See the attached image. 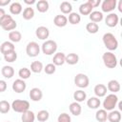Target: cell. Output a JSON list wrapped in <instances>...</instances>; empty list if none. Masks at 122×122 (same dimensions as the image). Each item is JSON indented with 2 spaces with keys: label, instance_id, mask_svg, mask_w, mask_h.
<instances>
[{
  "label": "cell",
  "instance_id": "6da1fadb",
  "mask_svg": "<svg viewBox=\"0 0 122 122\" xmlns=\"http://www.w3.org/2000/svg\"><path fill=\"white\" fill-rule=\"evenodd\" d=\"M102 41H103V44L106 47V49L109 50V51H115L118 48V41H117L116 37L114 36V34H112V32L104 33V35L102 37Z\"/></svg>",
  "mask_w": 122,
  "mask_h": 122
},
{
  "label": "cell",
  "instance_id": "7a4b0ae2",
  "mask_svg": "<svg viewBox=\"0 0 122 122\" xmlns=\"http://www.w3.org/2000/svg\"><path fill=\"white\" fill-rule=\"evenodd\" d=\"M10 107H11V109L15 112L23 113V112H27V111L30 110V102L27 101V100L15 99L10 104Z\"/></svg>",
  "mask_w": 122,
  "mask_h": 122
},
{
  "label": "cell",
  "instance_id": "3957f363",
  "mask_svg": "<svg viewBox=\"0 0 122 122\" xmlns=\"http://www.w3.org/2000/svg\"><path fill=\"white\" fill-rule=\"evenodd\" d=\"M102 60L104 65L109 69H114L117 66V57L116 55L112 51H106L102 55Z\"/></svg>",
  "mask_w": 122,
  "mask_h": 122
},
{
  "label": "cell",
  "instance_id": "277c9868",
  "mask_svg": "<svg viewBox=\"0 0 122 122\" xmlns=\"http://www.w3.org/2000/svg\"><path fill=\"white\" fill-rule=\"evenodd\" d=\"M118 103V96L115 93L108 94L103 101V109L106 111H112Z\"/></svg>",
  "mask_w": 122,
  "mask_h": 122
},
{
  "label": "cell",
  "instance_id": "5b68a950",
  "mask_svg": "<svg viewBox=\"0 0 122 122\" xmlns=\"http://www.w3.org/2000/svg\"><path fill=\"white\" fill-rule=\"evenodd\" d=\"M41 51L45 55H51L57 51V43L54 40H46L41 45Z\"/></svg>",
  "mask_w": 122,
  "mask_h": 122
},
{
  "label": "cell",
  "instance_id": "8992f818",
  "mask_svg": "<svg viewBox=\"0 0 122 122\" xmlns=\"http://www.w3.org/2000/svg\"><path fill=\"white\" fill-rule=\"evenodd\" d=\"M40 46L34 42V41H31V42H29L26 46V53L28 56L30 57H36L38 56V54L40 53Z\"/></svg>",
  "mask_w": 122,
  "mask_h": 122
},
{
  "label": "cell",
  "instance_id": "52a82bcc",
  "mask_svg": "<svg viewBox=\"0 0 122 122\" xmlns=\"http://www.w3.org/2000/svg\"><path fill=\"white\" fill-rule=\"evenodd\" d=\"M73 81H74L75 86L80 89H85L90 84V79H89L88 75H86L85 73H77L74 76Z\"/></svg>",
  "mask_w": 122,
  "mask_h": 122
},
{
  "label": "cell",
  "instance_id": "ba28073f",
  "mask_svg": "<svg viewBox=\"0 0 122 122\" xmlns=\"http://www.w3.org/2000/svg\"><path fill=\"white\" fill-rule=\"evenodd\" d=\"M101 12H109L111 13L112 10H115L116 5H117V1L116 0H104L101 4Z\"/></svg>",
  "mask_w": 122,
  "mask_h": 122
},
{
  "label": "cell",
  "instance_id": "9c48e42d",
  "mask_svg": "<svg viewBox=\"0 0 122 122\" xmlns=\"http://www.w3.org/2000/svg\"><path fill=\"white\" fill-rule=\"evenodd\" d=\"M11 88H12V91L15 92L16 93H22L27 89V84H26L25 80L19 78V79H15L13 81Z\"/></svg>",
  "mask_w": 122,
  "mask_h": 122
},
{
  "label": "cell",
  "instance_id": "30bf717a",
  "mask_svg": "<svg viewBox=\"0 0 122 122\" xmlns=\"http://www.w3.org/2000/svg\"><path fill=\"white\" fill-rule=\"evenodd\" d=\"M118 22H119V16L114 12L109 13L105 18V24H106V26H108L110 28L116 27Z\"/></svg>",
  "mask_w": 122,
  "mask_h": 122
},
{
  "label": "cell",
  "instance_id": "8fae6325",
  "mask_svg": "<svg viewBox=\"0 0 122 122\" xmlns=\"http://www.w3.org/2000/svg\"><path fill=\"white\" fill-rule=\"evenodd\" d=\"M35 35L40 40H47L50 36V30L45 26H40L35 30Z\"/></svg>",
  "mask_w": 122,
  "mask_h": 122
},
{
  "label": "cell",
  "instance_id": "7c38bea8",
  "mask_svg": "<svg viewBox=\"0 0 122 122\" xmlns=\"http://www.w3.org/2000/svg\"><path fill=\"white\" fill-rule=\"evenodd\" d=\"M29 96H30V100H32L34 102H38L42 99L43 92L39 88H32L29 92Z\"/></svg>",
  "mask_w": 122,
  "mask_h": 122
},
{
  "label": "cell",
  "instance_id": "4fadbf2b",
  "mask_svg": "<svg viewBox=\"0 0 122 122\" xmlns=\"http://www.w3.org/2000/svg\"><path fill=\"white\" fill-rule=\"evenodd\" d=\"M13 51H15V46L10 41H4L0 46V51L1 53H3V55Z\"/></svg>",
  "mask_w": 122,
  "mask_h": 122
},
{
  "label": "cell",
  "instance_id": "5bb4252c",
  "mask_svg": "<svg viewBox=\"0 0 122 122\" xmlns=\"http://www.w3.org/2000/svg\"><path fill=\"white\" fill-rule=\"evenodd\" d=\"M53 24L58 28H63L68 24V17L64 14H57L53 18Z\"/></svg>",
  "mask_w": 122,
  "mask_h": 122
},
{
  "label": "cell",
  "instance_id": "9a60e30c",
  "mask_svg": "<svg viewBox=\"0 0 122 122\" xmlns=\"http://www.w3.org/2000/svg\"><path fill=\"white\" fill-rule=\"evenodd\" d=\"M107 87L104 84H97L94 86L93 88V92L95 94L96 97L100 98V97H104L107 94Z\"/></svg>",
  "mask_w": 122,
  "mask_h": 122
},
{
  "label": "cell",
  "instance_id": "2e32d148",
  "mask_svg": "<svg viewBox=\"0 0 122 122\" xmlns=\"http://www.w3.org/2000/svg\"><path fill=\"white\" fill-rule=\"evenodd\" d=\"M106 87H107V90L110 91L112 93H116L120 91V83L115 79L110 80Z\"/></svg>",
  "mask_w": 122,
  "mask_h": 122
},
{
  "label": "cell",
  "instance_id": "e0dca14e",
  "mask_svg": "<svg viewBox=\"0 0 122 122\" xmlns=\"http://www.w3.org/2000/svg\"><path fill=\"white\" fill-rule=\"evenodd\" d=\"M121 112L117 110H112L111 111L108 115H107V119L109 122H120L121 121Z\"/></svg>",
  "mask_w": 122,
  "mask_h": 122
},
{
  "label": "cell",
  "instance_id": "ac0fdd59",
  "mask_svg": "<svg viewBox=\"0 0 122 122\" xmlns=\"http://www.w3.org/2000/svg\"><path fill=\"white\" fill-rule=\"evenodd\" d=\"M66 55L64 52H55L52 57V64L55 66H62L65 63Z\"/></svg>",
  "mask_w": 122,
  "mask_h": 122
},
{
  "label": "cell",
  "instance_id": "d6986e66",
  "mask_svg": "<svg viewBox=\"0 0 122 122\" xmlns=\"http://www.w3.org/2000/svg\"><path fill=\"white\" fill-rule=\"evenodd\" d=\"M92 10H93V8L88 1L85 3H82L79 6V13L82 15H90V13L92 11Z\"/></svg>",
  "mask_w": 122,
  "mask_h": 122
},
{
  "label": "cell",
  "instance_id": "ffe728a7",
  "mask_svg": "<svg viewBox=\"0 0 122 122\" xmlns=\"http://www.w3.org/2000/svg\"><path fill=\"white\" fill-rule=\"evenodd\" d=\"M89 18H90L91 22H93V23H96L97 24V23H99V22H101L103 20L104 15L99 10H92L90 13V15H89Z\"/></svg>",
  "mask_w": 122,
  "mask_h": 122
},
{
  "label": "cell",
  "instance_id": "44dd1931",
  "mask_svg": "<svg viewBox=\"0 0 122 122\" xmlns=\"http://www.w3.org/2000/svg\"><path fill=\"white\" fill-rule=\"evenodd\" d=\"M101 105V101L98 97L96 96H92V97H90L88 100H87V106L92 109V110H95V109H98Z\"/></svg>",
  "mask_w": 122,
  "mask_h": 122
},
{
  "label": "cell",
  "instance_id": "7402d4cb",
  "mask_svg": "<svg viewBox=\"0 0 122 122\" xmlns=\"http://www.w3.org/2000/svg\"><path fill=\"white\" fill-rule=\"evenodd\" d=\"M69 110H70V112H71V114H73V115H75V116H78V115L81 114L82 107H81V105H80L78 102H75V101H74V102H72V103L70 104Z\"/></svg>",
  "mask_w": 122,
  "mask_h": 122
},
{
  "label": "cell",
  "instance_id": "603a6c76",
  "mask_svg": "<svg viewBox=\"0 0 122 122\" xmlns=\"http://www.w3.org/2000/svg\"><path fill=\"white\" fill-rule=\"evenodd\" d=\"M1 73L5 78L10 79L14 75V69L11 66H8V65L3 66L1 69Z\"/></svg>",
  "mask_w": 122,
  "mask_h": 122
},
{
  "label": "cell",
  "instance_id": "cb8c5ba5",
  "mask_svg": "<svg viewBox=\"0 0 122 122\" xmlns=\"http://www.w3.org/2000/svg\"><path fill=\"white\" fill-rule=\"evenodd\" d=\"M23 10V8H22V5L19 3V2H12L10 5V12L13 15H18L22 12Z\"/></svg>",
  "mask_w": 122,
  "mask_h": 122
},
{
  "label": "cell",
  "instance_id": "d4e9b609",
  "mask_svg": "<svg viewBox=\"0 0 122 122\" xmlns=\"http://www.w3.org/2000/svg\"><path fill=\"white\" fill-rule=\"evenodd\" d=\"M35 6H36L37 10H38L39 12H41V13H44V12L48 11L49 7H50L49 2H48L47 0H39L38 2H36Z\"/></svg>",
  "mask_w": 122,
  "mask_h": 122
},
{
  "label": "cell",
  "instance_id": "484cf974",
  "mask_svg": "<svg viewBox=\"0 0 122 122\" xmlns=\"http://www.w3.org/2000/svg\"><path fill=\"white\" fill-rule=\"evenodd\" d=\"M78 61H79V56H78V54H76L74 52H71L66 55L65 63H67L69 65H75L78 63Z\"/></svg>",
  "mask_w": 122,
  "mask_h": 122
},
{
  "label": "cell",
  "instance_id": "4316f807",
  "mask_svg": "<svg viewBox=\"0 0 122 122\" xmlns=\"http://www.w3.org/2000/svg\"><path fill=\"white\" fill-rule=\"evenodd\" d=\"M21 120L22 122H34L35 120V114L32 111H27L22 113L21 115Z\"/></svg>",
  "mask_w": 122,
  "mask_h": 122
},
{
  "label": "cell",
  "instance_id": "83f0119b",
  "mask_svg": "<svg viewBox=\"0 0 122 122\" xmlns=\"http://www.w3.org/2000/svg\"><path fill=\"white\" fill-rule=\"evenodd\" d=\"M59 9H60V10L63 14H70L71 12H72V6L68 1H63L60 4Z\"/></svg>",
  "mask_w": 122,
  "mask_h": 122
},
{
  "label": "cell",
  "instance_id": "f1b7e54d",
  "mask_svg": "<svg viewBox=\"0 0 122 122\" xmlns=\"http://www.w3.org/2000/svg\"><path fill=\"white\" fill-rule=\"evenodd\" d=\"M9 39L11 43H18L22 39V34L18 30H11L9 32Z\"/></svg>",
  "mask_w": 122,
  "mask_h": 122
},
{
  "label": "cell",
  "instance_id": "f546056e",
  "mask_svg": "<svg viewBox=\"0 0 122 122\" xmlns=\"http://www.w3.org/2000/svg\"><path fill=\"white\" fill-rule=\"evenodd\" d=\"M87 98V93L83 91V90H77L73 92V99L75 100V102H83L85 99Z\"/></svg>",
  "mask_w": 122,
  "mask_h": 122
},
{
  "label": "cell",
  "instance_id": "4dcf8cb0",
  "mask_svg": "<svg viewBox=\"0 0 122 122\" xmlns=\"http://www.w3.org/2000/svg\"><path fill=\"white\" fill-rule=\"evenodd\" d=\"M43 63L41 61H33L30 64V71L34 73H40L43 71Z\"/></svg>",
  "mask_w": 122,
  "mask_h": 122
},
{
  "label": "cell",
  "instance_id": "1f68e13d",
  "mask_svg": "<svg viewBox=\"0 0 122 122\" xmlns=\"http://www.w3.org/2000/svg\"><path fill=\"white\" fill-rule=\"evenodd\" d=\"M68 21L70 24L71 25H77L80 23L81 21V16L79 13L77 12H71L69 14V18H68Z\"/></svg>",
  "mask_w": 122,
  "mask_h": 122
},
{
  "label": "cell",
  "instance_id": "d6a6232c",
  "mask_svg": "<svg viewBox=\"0 0 122 122\" xmlns=\"http://www.w3.org/2000/svg\"><path fill=\"white\" fill-rule=\"evenodd\" d=\"M107 115L108 112L104 109H99L95 113V119L98 122H106L107 121Z\"/></svg>",
  "mask_w": 122,
  "mask_h": 122
},
{
  "label": "cell",
  "instance_id": "836d02e7",
  "mask_svg": "<svg viewBox=\"0 0 122 122\" xmlns=\"http://www.w3.org/2000/svg\"><path fill=\"white\" fill-rule=\"evenodd\" d=\"M22 16L25 20H30L33 18L34 16V10L31 8V7H28V8H25L23 12H22Z\"/></svg>",
  "mask_w": 122,
  "mask_h": 122
},
{
  "label": "cell",
  "instance_id": "e575fe53",
  "mask_svg": "<svg viewBox=\"0 0 122 122\" xmlns=\"http://www.w3.org/2000/svg\"><path fill=\"white\" fill-rule=\"evenodd\" d=\"M49 117H50V113H49V112L47 110H41V111H39L38 113L35 116V118L39 122H45V121H47L49 119Z\"/></svg>",
  "mask_w": 122,
  "mask_h": 122
},
{
  "label": "cell",
  "instance_id": "d590c367",
  "mask_svg": "<svg viewBox=\"0 0 122 122\" xmlns=\"http://www.w3.org/2000/svg\"><path fill=\"white\" fill-rule=\"evenodd\" d=\"M86 30L91 33V34H95L96 32H98L99 30V26L98 24L96 23H93V22H90L86 25Z\"/></svg>",
  "mask_w": 122,
  "mask_h": 122
},
{
  "label": "cell",
  "instance_id": "8d00e7d4",
  "mask_svg": "<svg viewBox=\"0 0 122 122\" xmlns=\"http://www.w3.org/2000/svg\"><path fill=\"white\" fill-rule=\"evenodd\" d=\"M30 74H31V71L30 69L24 67V68H21L18 71V75L20 77V79H23V80H26L28 78L30 77Z\"/></svg>",
  "mask_w": 122,
  "mask_h": 122
},
{
  "label": "cell",
  "instance_id": "74e56055",
  "mask_svg": "<svg viewBox=\"0 0 122 122\" xmlns=\"http://www.w3.org/2000/svg\"><path fill=\"white\" fill-rule=\"evenodd\" d=\"M10 109H11L10 104L8 101H6V100L0 101V112L1 113H8Z\"/></svg>",
  "mask_w": 122,
  "mask_h": 122
},
{
  "label": "cell",
  "instance_id": "f35d334b",
  "mask_svg": "<svg viewBox=\"0 0 122 122\" xmlns=\"http://www.w3.org/2000/svg\"><path fill=\"white\" fill-rule=\"evenodd\" d=\"M4 59H5V61L8 62V63H12V62H14V61L17 59V53H16V51H10V52L5 54V55H4Z\"/></svg>",
  "mask_w": 122,
  "mask_h": 122
},
{
  "label": "cell",
  "instance_id": "ab89813d",
  "mask_svg": "<svg viewBox=\"0 0 122 122\" xmlns=\"http://www.w3.org/2000/svg\"><path fill=\"white\" fill-rule=\"evenodd\" d=\"M44 71L47 73V74H53L56 71V66L53 65L52 63H49L47 64L45 67H44Z\"/></svg>",
  "mask_w": 122,
  "mask_h": 122
},
{
  "label": "cell",
  "instance_id": "60d3db41",
  "mask_svg": "<svg viewBox=\"0 0 122 122\" xmlns=\"http://www.w3.org/2000/svg\"><path fill=\"white\" fill-rule=\"evenodd\" d=\"M57 122H71V115L67 112H62L57 117Z\"/></svg>",
  "mask_w": 122,
  "mask_h": 122
},
{
  "label": "cell",
  "instance_id": "b9f144b4",
  "mask_svg": "<svg viewBox=\"0 0 122 122\" xmlns=\"http://www.w3.org/2000/svg\"><path fill=\"white\" fill-rule=\"evenodd\" d=\"M17 27V23H16V21L14 20V19H11L6 26H4L2 29L4 30H15V28Z\"/></svg>",
  "mask_w": 122,
  "mask_h": 122
},
{
  "label": "cell",
  "instance_id": "7bdbcfd3",
  "mask_svg": "<svg viewBox=\"0 0 122 122\" xmlns=\"http://www.w3.org/2000/svg\"><path fill=\"white\" fill-rule=\"evenodd\" d=\"M11 19H13V18H12V16H11V15H10V14H7V13H6V14H5L1 19H0V27H2V28H3V27H4V26H6V25H7V24L11 20Z\"/></svg>",
  "mask_w": 122,
  "mask_h": 122
},
{
  "label": "cell",
  "instance_id": "ee69618b",
  "mask_svg": "<svg viewBox=\"0 0 122 122\" xmlns=\"http://www.w3.org/2000/svg\"><path fill=\"white\" fill-rule=\"evenodd\" d=\"M7 87H8V85H7V82L5 81V80H0V92H4L6 90H7Z\"/></svg>",
  "mask_w": 122,
  "mask_h": 122
},
{
  "label": "cell",
  "instance_id": "f6af8a7d",
  "mask_svg": "<svg viewBox=\"0 0 122 122\" xmlns=\"http://www.w3.org/2000/svg\"><path fill=\"white\" fill-rule=\"evenodd\" d=\"M88 2L92 5V8H96V7H98L101 4V1L100 0H88Z\"/></svg>",
  "mask_w": 122,
  "mask_h": 122
},
{
  "label": "cell",
  "instance_id": "bcb514c9",
  "mask_svg": "<svg viewBox=\"0 0 122 122\" xmlns=\"http://www.w3.org/2000/svg\"><path fill=\"white\" fill-rule=\"evenodd\" d=\"M10 4V0H0V7H6Z\"/></svg>",
  "mask_w": 122,
  "mask_h": 122
},
{
  "label": "cell",
  "instance_id": "7dc6e473",
  "mask_svg": "<svg viewBox=\"0 0 122 122\" xmlns=\"http://www.w3.org/2000/svg\"><path fill=\"white\" fill-rule=\"evenodd\" d=\"M24 3L27 5H33V4H36V1L35 0H24Z\"/></svg>",
  "mask_w": 122,
  "mask_h": 122
},
{
  "label": "cell",
  "instance_id": "c3c4849f",
  "mask_svg": "<svg viewBox=\"0 0 122 122\" xmlns=\"http://www.w3.org/2000/svg\"><path fill=\"white\" fill-rule=\"evenodd\" d=\"M116 7H117V9H118L119 12H122V1H118V2H117Z\"/></svg>",
  "mask_w": 122,
  "mask_h": 122
},
{
  "label": "cell",
  "instance_id": "681fc988",
  "mask_svg": "<svg viewBox=\"0 0 122 122\" xmlns=\"http://www.w3.org/2000/svg\"><path fill=\"white\" fill-rule=\"evenodd\" d=\"M6 14V11H5V10L3 9V8H0V19L4 16Z\"/></svg>",
  "mask_w": 122,
  "mask_h": 122
},
{
  "label": "cell",
  "instance_id": "f907efd6",
  "mask_svg": "<svg viewBox=\"0 0 122 122\" xmlns=\"http://www.w3.org/2000/svg\"><path fill=\"white\" fill-rule=\"evenodd\" d=\"M117 104H118V109H119L118 111H119V112H120V111H122V102H119V101H118V103H117Z\"/></svg>",
  "mask_w": 122,
  "mask_h": 122
},
{
  "label": "cell",
  "instance_id": "816d5d0a",
  "mask_svg": "<svg viewBox=\"0 0 122 122\" xmlns=\"http://www.w3.org/2000/svg\"><path fill=\"white\" fill-rule=\"evenodd\" d=\"M6 122H10V121H6Z\"/></svg>",
  "mask_w": 122,
  "mask_h": 122
}]
</instances>
